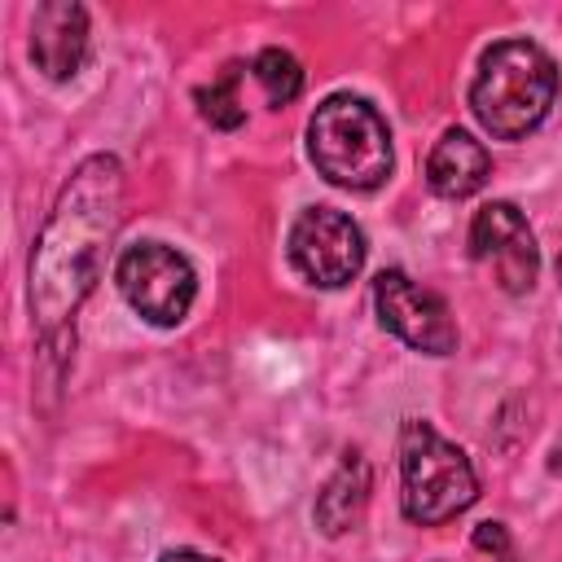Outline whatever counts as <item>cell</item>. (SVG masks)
I'll use <instances>...</instances> for the list:
<instances>
[{"label":"cell","instance_id":"cell-11","mask_svg":"<svg viewBox=\"0 0 562 562\" xmlns=\"http://www.w3.org/2000/svg\"><path fill=\"white\" fill-rule=\"evenodd\" d=\"M364 505H369V461L360 452H347L334 479L325 483V492L316 496V527L325 536H342L347 527L360 522Z\"/></svg>","mask_w":562,"mask_h":562},{"label":"cell","instance_id":"cell-6","mask_svg":"<svg viewBox=\"0 0 562 562\" xmlns=\"http://www.w3.org/2000/svg\"><path fill=\"white\" fill-rule=\"evenodd\" d=\"M290 259L312 285L338 290L364 268V233L342 211L312 206L290 228Z\"/></svg>","mask_w":562,"mask_h":562},{"label":"cell","instance_id":"cell-5","mask_svg":"<svg viewBox=\"0 0 562 562\" xmlns=\"http://www.w3.org/2000/svg\"><path fill=\"white\" fill-rule=\"evenodd\" d=\"M114 277H119L123 299L132 303V312H140L154 325H180L198 294V277H193L189 259L162 241H140V246L123 250Z\"/></svg>","mask_w":562,"mask_h":562},{"label":"cell","instance_id":"cell-10","mask_svg":"<svg viewBox=\"0 0 562 562\" xmlns=\"http://www.w3.org/2000/svg\"><path fill=\"white\" fill-rule=\"evenodd\" d=\"M487 176H492L487 149H483L470 132H461V127H448V132L435 140L430 158H426V184H430L439 198H452V202L479 193V189L487 184Z\"/></svg>","mask_w":562,"mask_h":562},{"label":"cell","instance_id":"cell-15","mask_svg":"<svg viewBox=\"0 0 562 562\" xmlns=\"http://www.w3.org/2000/svg\"><path fill=\"white\" fill-rule=\"evenodd\" d=\"M158 562H211V558H202V553H193V549H176V553H162Z\"/></svg>","mask_w":562,"mask_h":562},{"label":"cell","instance_id":"cell-12","mask_svg":"<svg viewBox=\"0 0 562 562\" xmlns=\"http://www.w3.org/2000/svg\"><path fill=\"white\" fill-rule=\"evenodd\" d=\"M268 105H290L299 92H303V66L285 53V48H263L255 61H250Z\"/></svg>","mask_w":562,"mask_h":562},{"label":"cell","instance_id":"cell-16","mask_svg":"<svg viewBox=\"0 0 562 562\" xmlns=\"http://www.w3.org/2000/svg\"><path fill=\"white\" fill-rule=\"evenodd\" d=\"M558 281H562V259H558Z\"/></svg>","mask_w":562,"mask_h":562},{"label":"cell","instance_id":"cell-13","mask_svg":"<svg viewBox=\"0 0 562 562\" xmlns=\"http://www.w3.org/2000/svg\"><path fill=\"white\" fill-rule=\"evenodd\" d=\"M198 105H202V119L206 123H215L224 132L241 127L246 110H241V97H237V66H228L211 88H198Z\"/></svg>","mask_w":562,"mask_h":562},{"label":"cell","instance_id":"cell-3","mask_svg":"<svg viewBox=\"0 0 562 562\" xmlns=\"http://www.w3.org/2000/svg\"><path fill=\"white\" fill-rule=\"evenodd\" d=\"M307 154L329 184L378 189L391 171V136L382 114L360 97H329L307 123Z\"/></svg>","mask_w":562,"mask_h":562},{"label":"cell","instance_id":"cell-7","mask_svg":"<svg viewBox=\"0 0 562 562\" xmlns=\"http://www.w3.org/2000/svg\"><path fill=\"white\" fill-rule=\"evenodd\" d=\"M373 307H378V321L395 338H404L408 347H417L426 356H448L457 347V325L448 316V303L439 294L422 290L400 268L378 272V281H373Z\"/></svg>","mask_w":562,"mask_h":562},{"label":"cell","instance_id":"cell-14","mask_svg":"<svg viewBox=\"0 0 562 562\" xmlns=\"http://www.w3.org/2000/svg\"><path fill=\"white\" fill-rule=\"evenodd\" d=\"M474 549L496 553V558L509 562V536H505V527H501V522H479V527H474Z\"/></svg>","mask_w":562,"mask_h":562},{"label":"cell","instance_id":"cell-2","mask_svg":"<svg viewBox=\"0 0 562 562\" xmlns=\"http://www.w3.org/2000/svg\"><path fill=\"white\" fill-rule=\"evenodd\" d=\"M553 97H558V66L531 40L492 44L479 61L474 83H470L474 119L501 140L527 136L549 114Z\"/></svg>","mask_w":562,"mask_h":562},{"label":"cell","instance_id":"cell-4","mask_svg":"<svg viewBox=\"0 0 562 562\" xmlns=\"http://www.w3.org/2000/svg\"><path fill=\"white\" fill-rule=\"evenodd\" d=\"M400 479H404V514L422 527L457 518L479 496L470 457L457 443H448L430 422L417 417H408L400 430Z\"/></svg>","mask_w":562,"mask_h":562},{"label":"cell","instance_id":"cell-8","mask_svg":"<svg viewBox=\"0 0 562 562\" xmlns=\"http://www.w3.org/2000/svg\"><path fill=\"white\" fill-rule=\"evenodd\" d=\"M470 255L474 259H492L496 277L509 294H527L536 285L540 272V250L536 237L522 220V211L514 202H487L474 224H470Z\"/></svg>","mask_w":562,"mask_h":562},{"label":"cell","instance_id":"cell-1","mask_svg":"<svg viewBox=\"0 0 562 562\" xmlns=\"http://www.w3.org/2000/svg\"><path fill=\"white\" fill-rule=\"evenodd\" d=\"M123 220V167L92 154L75 167L31 255V312L44 338L61 334L101 277L105 250Z\"/></svg>","mask_w":562,"mask_h":562},{"label":"cell","instance_id":"cell-9","mask_svg":"<svg viewBox=\"0 0 562 562\" xmlns=\"http://www.w3.org/2000/svg\"><path fill=\"white\" fill-rule=\"evenodd\" d=\"M31 57L48 79H70L88 57V13L70 0H48L31 18Z\"/></svg>","mask_w":562,"mask_h":562}]
</instances>
